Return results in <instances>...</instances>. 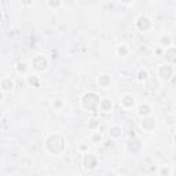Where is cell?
I'll list each match as a JSON object with an SVG mask.
<instances>
[{"mask_svg": "<svg viewBox=\"0 0 176 176\" xmlns=\"http://www.w3.org/2000/svg\"><path fill=\"white\" fill-rule=\"evenodd\" d=\"M11 89H13V81L10 79H7V77H4L1 80V91L7 92V91H11Z\"/></svg>", "mask_w": 176, "mask_h": 176, "instance_id": "cell-1", "label": "cell"}]
</instances>
